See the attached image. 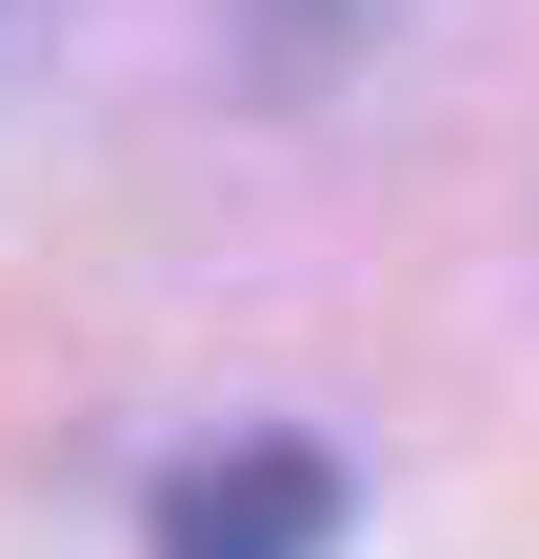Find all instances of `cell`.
I'll list each match as a JSON object with an SVG mask.
<instances>
[{"label":"cell","mask_w":539,"mask_h":559,"mask_svg":"<svg viewBox=\"0 0 539 559\" xmlns=\"http://www.w3.org/2000/svg\"><path fill=\"white\" fill-rule=\"evenodd\" d=\"M280 21H300V40H340V21H360V0H280Z\"/></svg>","instance_id":"cell-2"},{"label":"cell","mask_w":539,"mask_h":559,"mask_svg":"<svg viewBox=\"0 0 539 559\" xmlns=\"http://www.w3.org/2000/svg\"><path fill=\"white\" fill-rule=\"evenodd\" d=\"M320 539H340V460L320 440H220L160 500V559H320Z\"/></svg>","instance_id":"cell-1"}]
</instances>
